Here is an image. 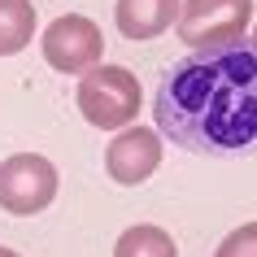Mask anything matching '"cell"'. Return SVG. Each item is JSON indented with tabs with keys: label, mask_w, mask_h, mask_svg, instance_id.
Segmentation results:
<instances>
[{
	"label": "cell",
	"mask_w": 257,
	"mask_h": 257,
	"mask_svg": "<svg viewBox=\"0 0 257 257\" xmlns=\"http://www.w3.org/2000/svg\"><path fill=\"white\" fill-rule=\"evenodd\" d=\"M153 118L166 140L201 157L257 153V48L240 40L179 57L157 83Z\"/></svg>",
	"instance_id": "cell-1"
},
{
	"label": "cell",
	"mask_w": 257,
	"mask_h": 257,
	"mask_svg": "<svg viewBox=\"0 0 257 257\" xmlns=\"http://www.w3.org/2000/svg\"><path fill=\"white\" fill-rule=\"evenodd\" d=\"M79 113L100 131H126L140 113V79L126 66H96L79 79Z\"/></svg>",
	"instance_id": "cell-2"
},
{
	"label": "cell",
	"mask_w": 257,
	"mask_h": 257,
	"mask_svg": "<svg viewBox=\"0 0 257 257\" xmlns=\"http://www.w3.org/2000/svg\"><path fill=\"white\" fill-rule=\"evenodd\" d=\"M253 22V0H183L179 9V40L192 53L240 44Z\"/></svg>",
	"instance_id": "cell-3"
},
{
	"label": "cell",
	"mask_w": 257,
	"mask_h": 257,
	"mask_svg": "<svg viewBox=\"0 0 257 257\" xmlns=\"http://www.w3.org/2000/svg\"><path fill=\"white\" fill-rule=\"evenodd\" d=\"M40 48H44V61L61 74H87V70L100 66V48H105V35L92 18L83 14H66V18H53L40 35Z\"/></svg>",
	"instance_id": "cell-4"
},
{
	"label": "cell",
	"mask_w": 257,
	"mask_h": 257,
	"mask_svg": "<svg viewBox=\"0 0 257 257\" xmlns=\"http://www.w3.org/2000/svg\"><path fill=\"white\" fill-rule=\"evenodd\" d=\"M57 196V166L40 153H14L0 162V209L40 214Z\"/></svg>",
	"instance_id": "cell-5"
},
{
	"label": "cell",
	"mask_w": 257,
	"mask_h": 257,
	"mask_svg": "<svg viewBox=\"0 0 257 257\" xmlns=\"http://www.w3.org/2000/svg\"><path fill=\"white\" fill-rule=\"evenodd\" d=\"M162 166V136L149 126H126L113 136V144L105 149V170L113 183H144Z\"/></svg>",
	"instance_id": "cell-6"
},
{
	"label": "cell",
	"mask_w": 257,
	"mask_h": 257,
	"mask_svg": "<svg viewBox=\"0 0 257 257\" xmlns=\"http://www.w3.org/2000/svg\"><path fill=\"white\" fill-rule=\"evenodd\" d=\"M183 0H118L113 5V22L126 40H157L162 31L179 22Z\"/></svg>",
	"instance_id": "cell-7"
},
{
	"label": "cell",
	"mask_w": 257,
	"mask_h": 257,
	"mask_svg": "<svg viewBox=\"0 0 257 257\" xmlns=\"http://www.w3.org/2000/svg\"><path fill=\"white\" fill-rule=\"evenodd\" d=\"M35 40V9L31 0H0V57L22 53Z\"/></svg>",
	"instance_id": "cell-8"
},
{
	"label": "cell",
	"mask_w": 257,
	"mask_h": 257,
	"mask_svg": "<svg viewBox=\"0 0 257 257\" xmlns=\"http://www.w3.org/2000/svg\"><path fill=\"white\" fill-rule=\"evenodd\" d=\"M113 257H179V248H175V240H170L162 227L140 222V227H126L118 235Z\"/></svg>",
	"instance_id": "cell-9"
},
{
	"label": "cell",
	"mask_w": 257,
	"mask_h": 257,
	"mask_svg": "<svg viewBox=\"0 0 257 257\" xmlns=\"http://www.w3.org/2000/svg\"><path fill=\"white\" fill-rule=\"evenodd\" d=\"M214 257H257V222H244L214 248Z\"/></svg>",
	"instance_id": "cell-10"
},
{
	"label": "cell",
	"mask_w": 257,
	"mask_h": 257,
	"mask_svg": "<svg viewBox=\"0 0 257 257\" xmlns=\"http://www.w3.org/2000/svg\"><path fill=\"white\" fill-rule=\"evenodd\" d=\"M0 257H18V253H14V248H0Z\"/></svg>",
	"instance_id": "cell-11"
},
{
	"label": "cell",
	"mask_w": 257,
	"mask_h": 257,
	"mask_svg": "<svg viewBox=\"0 0 257 257\" xmlns=\"http://www.w3.org/2000/svg\"><path fill=\"white\" fill-rule=\"evenodd\" d=\"M248 44H253V48H257V27H253V40H248Z\"/></svg>",
	"instance_id": "cell-12"
}]
</instances>
